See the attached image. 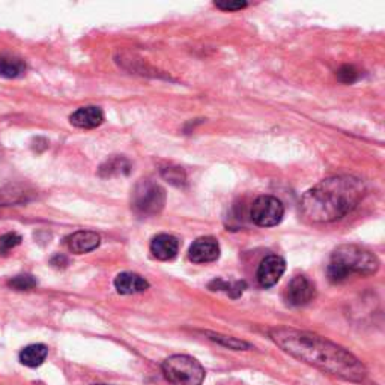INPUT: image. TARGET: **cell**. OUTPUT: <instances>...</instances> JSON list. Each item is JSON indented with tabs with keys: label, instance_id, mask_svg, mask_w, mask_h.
I'll use <instances>...</instances> for the list:
<instances>
[{
	"label": "cell",
	"instance_id": "1",
	"mask_svg": "<svg viewBox=\"0 0 385 385\" xmlns=\"http://www.w3.org/2000/svg\"><path fill=\"white\" fill-rule=\"evenodd\" d=\"M273 342L289 355L307 363L325 374L358 382L366 376V369L357 358L321 336L294 328H274L270 331Z\"/></svg>",
	"mask_w": 385,
	"mask_h": 385
},
{
	"label": "cell",
	"instance_id": "2",
	"mask_svg": "<svg viewBox=\"0 0 385 385\" xmlns=\"http://www.w3.org/2000/svg\"><path fill=\"white\" fill-rule=\"evenodd\" d=\"M364 193V184L358 178H327L302 196L301 214L312 223L337 221L360 204Z\"/></svg>",
	"mask_w": 385,
	"mask_h": 385
},
{
	"label": "cell",
	"instance_id": "3",
	"mask_svg": "<svg viewBox=\"0 0 385 385\" xmlns=\"http://www.w3.org/2000/svg\"><path fill=\"white\" fill-rule=\"evenodd\" d=\"M379 268L378 258L360 246H340L331 255L328 277L333 283H340L352 274L371 275Z\"/></svg>",
	"mask_w": 385,
	"mask_h": 385
},
{
	"label": "cell",
	"instance_id": "4",
	"mask_svg": "<svg viewBox=\"0 0 385 385\" xmlns=\"http://www.w3.org/2000/svg\"><path fill=\"white\" fill-rule=\"evenodd\" d=\"M162 367L172 385H202L205 379L202 364L189 355H172L164 360Z\"/></svg>",
	"mask_w": 385,
	"mask_h": 385
},
{
	"label": "cell",
	"instance_id": "5",
	"mask_svg": "<svg viewBox=\"0 0 385 385\" xmlns=\"http://www.w3.org/2000/svg\"><path fill=\"white\" fill-rule=\"evenodd\" d=\"M166 205V191L152 181H142L132 191V208L140 216L160 214Z\"/></svg>",
	"mask_w": 385,
	"mask_h": 385
},
{
	"label": "cell",
	"instance_id": "6",
	"mask_svg": "<svg viewBox=\"0 0 385 385\" xmlns=\"http://www.w3.org/2000/svg\"><path fill=\"white\" fill-rule=\"evenodd\" d=\"M285 216L283 204L273 196H260L251 205L250 217L255 224L262 228H271L282 221Z\"/></svg>",
	"mask_w": 385,
	"mask_h": 385
},
{
	"label": "cell",
	"instance_id": "7",
	"mask_svg": "<svg viewBox=\"0 0 385 385\" xmlns=\"http://www.w3.org/2000/svg\"><path fill=\"white\" fill-rule=\"evenodd\" d=\"M316 289L312 280L305 275H295L286 288V301L290 305H304L315 298Z\"/></svg>",
	"mask_w": 385,
	"mask_h": 385
},
{
	"label": "cell",
	"instance_id": "8",
	"mask_svg": "<svg viewBox=\"0 0 385 385\" xmlns=\"http://www.w3.org/2000/svg\"><path fill=\"white\" fill-rule=\"evenodd\" d=\"M286 270V262L283 258L280 256H267L265 258L259 268H258V282L262 288H271L274 286L278 280H280V277L283 275Z\"/></svg>",
	"mask_w": 385,
	"mask_h": 385
},
{
	"label": "cell",
	"instance_id": "9",
	"mask_svg": "<svg viewBox=\"0 0 385 385\" xmlns=\"http://www.w3.org/2000/svg\"><path fill=\"white\" fill-rule=\"evenodd\" d=\"M220 256V246L216 238L202 236L191 244L189 258L194 263H209L217 260Z\"/></svg>",
	"mask_w": 385,
	"mask_h": 385
},
{
	"label": "cell",
	"instance_id": "10",
	"mask_svg": "<svg viewBox=\"0 0 385 385\" xmlns=\"http://www.w3.org/2000/svg\"><path fill=\"white\" fill-rule=\"evenodd\" d=\"M179 251V241L175 236L160 233L151 241V253L158 260H172Z\"/></svg>",
	"mask_w": 385,
	"mask_h": 385
},
{
	"label": "cell",
	"instance_id": "11",
	"mask_svg": "<svg viewBox=\"0 0 385 385\" xmlns=\"http://www.w3.org/2000/svg\"><path fill=\"white\" fill-rule=\"evenodd\" d=\"M101 243V238L97 232L92 231H78L68 236L66 240V244H68V248L75 255H85L89 253V251L95 250Z\"/></svg>",
	"mask_w": 385,
	"mask_h": 385
},
{
	"label": "cell",
	"instance_id": "12",
	"mask_svg": "<svg viewBox=\"0 0 385 385\" xmlns=\"http://www.w3.org/2000/svg\"><path fill=\"white\" fill-rule=\"evenodd\" d=\"M70 122L77 128L92 130L100 127L104 122V113L100 107H95V105H88V107L77 109L70 116Z\"/></svg>",
	"mask_w": 385,
	"mask_h": 385
},
{
	"label": "cell",
	"instance_id": "13",
	"mask_svg": "<svg viewBox=\"0 0 385 385\" xmlns=\"http://www.w3.org/2000/svg\"><path fill=\"white\" fill-rule=\"evenodd\" d=\"M148 282L135 273H122L115 278V288L122 295L139 294V292L148 289Z\"/></svg>",
	"mask_w": 385,
	"mask_h": 385
},
{
	"label": "cell",
	"instance_id": "14",
	"mask_svg": "<svg viewBox=\"0 0 385 385\" xmlns=\"http://www.w3.org/2000/svg\"><path fill=\"white\" fill-rule=\"evenodd\" d=\"M47 354L48 349L46 344H29L20 352V362L28 367H38L44 363Z\"/></svg>",
	"mask_w": 385,
	"mask_h": 385
},
{
	"label": "cell",
	"instance_id": "15",
	"mask_svg": "<svg viewBox=\"0 0 385 385\" xmlns=\"http://www.w3.org/2000/svg\"><path fill=\"white\" fill-rule=\"evenodd\" d=\"M26 71V65L21 59L9 55H0V77L17 78Z\"/></svg>",
	"mask_w": 385,
	"mask_h": 385
},
{
	"label": "cell",
	"instance_id": "16",
	"mask_svg": "<svg viewBox=\"0 0 385 385\" xmlns=\"http://www.w3.org/2000/svg\"><path fill=\"white\" fill-rule=\"evenodd\" d=\"M128 172H130V164L125 158H113V160L107 162L100 169V175L104 178H109L113 175H122V174L127 175Z\"/></svg>",
	"mask_w": 385,
	"mask_h": 385
},
{
	"label": "cell",
	"instance_id": "17",
	"mask_svg": "<svg viewBox=\"0 0 385 385\" xmlns=\"http://www.w3.org/2000/svg\"><path fill=\"white\" fill-rule=\"evenodd\" d=\"M36 285H38V282L29 274L16 275V277H12L11 280L8 282V286L12 288V289H16V290H31Z\"/></svg>",
	"mask_w": 385,
	"mask_h": 385
},
{
	"label": "cell",
	"instance_id": "18",
	"mask_svg": "<svg viewBox=\"0 0 385 385\" xmlns=\"http://www.w3.org/2000/svg\"><path fill=\"white\" fill-rule=\"evenodd\" d=\"M21 243V236L16 232H8L0 236V255L6 256L12 248H16Z\"/></svg>",
	"mask_w": 385,
	"mask_h": 385
},
{
	"label": "cell",
	"instance_id": "19",
	"mask_svg": "<svg viewBox=\"0 0 385 385\" xmlns=\"http://www.w3.org/2000/svg\"><path fill=\"white\" fill-rule=\"evenodd\" d=\"M209 339L214 340L220 344H224V347H228L229 349H248L250 344L241 340H236L233 337H228V336H220V334H209Z\"/></svg>",
	"mask_w": 385,
	"mask_h": 385
},
{
	"label": "cell",
	"instance_id": "20",
	"mask_svg": "<svg viewBox=\"0 0 385 385\" xmlns=\"http://www.w3.org/2000/svg\"><path fill=\"white\" fill-rule=\"evenodd\" d=\"M358 77H360V73H358V70L352 65H343L342 68L337 71L339 80L342 83H347V85L354 83Z\"/></svg>",
	"mask_w": 385,
	"mask_h": 385
},
{
	"label": "cell",
	"instance_id": "21",
	"mask_svg": "<svg viewBox=\"0 0 385 385\" xmlns=\"http://www.w3.org/2000/svg\"><path fill=\"white\" fill-rule=\"evenodd\" d=\"M218 9L226 11V12H233V11H240L247 6V2H216L214 4Z\"/></svg>",
	"mask_w": 385,
	"mask_h": 385
},
{
	"label": "cell",
	"instance_id": "22",
	"mask_svg": "<svg viewBox=\"0 0 385 385\" xmlns=\"http://www.w3.org/2000/svg\"><path fill=\"white\" fill-rule=\"evenodd\" d=\"M94 385H105V384H94Z\"/></svg>",
	"mask_w": 385,
	"mask_h": 385
}]
</instances>
